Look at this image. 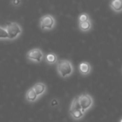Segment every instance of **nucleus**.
I'll list each match as a JSON object with an SVG mask.
<instances>
[{
    "label": "nucleus",
    "mask_w": 122,
    "mask_h": 122,
    "mask_svg": "<svg viewBox=\"0 0 122 122\" xmlns=\"http://www.w3.org/2000/svg\"><path fill=\"white\" fill-rule=\"evenodd\" d=\"M57 71L61 77L67 78L73 74L74 67L70 61L66 59H62L58 61Z\"/></svg>",
    "instance_id": "1"
},
{
    "label": "nucleus",
    "mask_w": 122,
    "mask_h": 122,
    "mask_svg": "<svg viewBox=\"0 0 122 122\" xmlns=\"http://www.w3.org/2000/svg\"><path fill=\"white\" fill-rule=\"evenodd\" d=\"M78 100L84 113H86L94 105V99L92 97L87 93H84L78 97Z\"/></svg>",
    "instance_id": "2"
},
{
    "label": "nucleus",
    "mask_w": 122,
    "mask_h": 122,
    "mask_svg": "<svg viewBox=\"0 0 122 122\" xmlns=\"http://www.w3.org/2000/svg\"><path fill=\"white\" fill-rule=\"evenodd\" d=\"M6 30L7 31L9 39L11 40L16 38L21 32L19 25L16 22H8L6 24Z\"/></svg>",
    "instance_id": "3"
},
{
    "label": "nucleus",
    "mask_w": 122,
    "mask_h": 122,
    "mask_svg": "<svg viewBox=\"0 0 122 122\" xmlns=\"http://www.w3.org/2000/svg\"><path fill=\"white\" fill-rule=\"evenodd\" d=\"M40 24L43 30L51 29L55 24V20L51 15H45L41 17Z\"/></svg>",
    "instance_id": "4"
},
{
    "label": "nucleus",
    "mask_w": 122,
    "mask_h": 122,
    "mask_svg": "<svg viewBox=\"0 0 122 122\" xmlns=\"http://www.w3.org/2000/svg\"><path fill=\"white\" fill-rule=\"evenodd\" d=\"M26 56L29 60L39 63L42 60L44 54L39 49H34L27 53Z\"/></svg>",
    "instance_id": "5"
},
{
    "label": "nucleus",
    "mask_w": 122,
    "mask_h": 122,
    "mask_svg": "<svg viewBox=\"0 0 122 122\" xmlns=\"http://www.w3.org/2000/svg\"><path fill=\"white\" fill-rule=\"evenodd\" d=\"M79 71L81 75H89L92 71V66L87 61H83L79 65Z\"/></svg>",
    "instance_id": "6"
},
{
    "label": "nucleus",
    "mask_w": 122,
    "mask_h": 122,
    "mask_svg": "<svg viewBox=\"0 0 122 122\" xmlns=\"http://www.w3.org/2000/svg\"><path fill=\"white\" fill-rule=\"evenodd\" d=\"M110 7L115 12H122V0H112L110 2Z\"/></svg>",
    "instance_id": "7"
},
{
    "label": "nucleus",
    "mask_w": 122,
    "mask_h": 122,
    "mask_svg": "<svg viewBox=\"0 0 122 122\" xmlns=\"http://www.w3.org/2000/svg\"><path fill=\"white\" fill-rule=\"evenodd\" d=\"M32 88L38 97L42 95L46 92V85L43 83H36Z\"/></svg>",
    "instance_id": "8"
},
{
    "label": "nucleus",
    "mask_w": 122,
    "mask_h": 122,
    "mask_svg": "<svg viewBox=\"0 0 122 122\" xmlns=\"http://www.w3.org/2000/svg\"><path fill=\"white\" fill-rule=\"evenodd\" d=\"M38 98V96L36 95V92L33 89V88L29 89L26 94V99L29 102H34Z\"/></svg>",
    "instance_id": "9"
},
{
    "label": "nucleus",
    "mask_w": 122,
    "mask_h": 122,
    "mask_svg": "<svg viewBox=\"0 0 122 122\" xmlns=\"http://www.w3.org/2000/svg\"><path fill=\"white\" fill-rule=\"evenodd\" d=\"M69 113L71 116V117L74 119V120H80L84 116V114L81 109H76V110H69Z\"/></svg>",
    "instance_id": "10"
},
{
    "label": "nucleus",
    "mask_w": 122,
    "mask_h": 122,
    "mask_svg": "<svg viewBox=\"0 0 122 122\" xmlns=\"http://www.w3.org/2000/svg\"><path fill=\"white\" fill-rule=\"evenodd\" d=\"M92 26V21L90 20L84 21V22H80L79 24V27L80 30L82 31H84V32L89 31L91 29Z\"/></svg>",
    "instance_id": "11"
},
{
    "label": "nucleus",
    "mask_w": 122,
    "mask_h": 122,
    "mask_svg": "<svg viewBox=\"0 0 122 122\" xmlns=\"http://www.w3.org/2000/svg\"><path fill=\"white\" fill-rule=\"evenodd\" d=\"M46 61L49 64H54L57 61V56L53 53H49L46 56Z\"/></svg>",
    "instance_id": "12"
},
{
    "label": "nucleus",
    "mask_w": 122,
    "mask_h": 122,
    "mask_svg": "<svg viewBox=\"0 0 122 122\" xmlns=\"http://www.w3.org/2000/svg\"><path fill=\"white\" fill-rule=\"evenodd\" d=\"M90 20V18H89V16L88 14L86 13H83L79 15V22H84V21H89Z\"/></svg>",
    "instance_id": "13"
},
{
    "label": "nucleus",
    "mask_w": 122,
    "mask_h": 122,
    "mask_svg": "<svg viewBox=\"0 0 122 122\" xmlns=\"http://www.w3.org/2000/svg\"><path fill=\"white\" fill-rule=\"evenodd\" d=\"M9 39V36L6 29H4L0 26V39Z\"/></svg>",
    "instance_id": "14"
},
{
    "label": "nucleus",
    "mask_w": 122,
    "mask_h": 122,
    "mask_svg": "<svg viewBox=\"0 0 122 122\" xmlns=\"http://www.w3.org/2000/svg\"><path fill=\"white\" fill-rule=\"evenodd\" d=\"M19 2H20L19 0H14V1H13V4H14V5H18V4H19Z\"/></svg>",
    "instance_id": "15"
},
{
    "label": "nucleus",
    "mask_w": 122,
    "mask_h": 122,
    "mask_svg": "<svg viewBox=\"0 0 122 122\" xmlns=\"http://www.w3.org/2000/svg\"><path fill=\"white\" fill-rule=\"evenodd\" d=\"M119 122H122V118L120 119V120H119Z\"/></svg>",
    "instance_id": "16"
}]
</instances>
